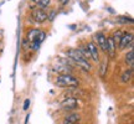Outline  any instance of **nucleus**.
<instances>
[{"label":"nucleus","instance_id":"dca6fc26","mask_svg":"<svg viewBox=\"0 0 134 124\" xmlns=\"http://www.w3.org/2000/svg\"><path fill=\"white\" fill-rule=\"evenodd\" d=\"M45 38H46V32H45V31H40V33L37 35V37H36V40H35V41L41 45V42H42V41H45Z\"/></svg>","mask_w":134,"mask_h":124},{"label":"nucleus","instance_id":"0eeeda50","mask_svg":"<svg viewBox=\"0 0 134 124\" xmlns=\"http://www.w3.org/2000/svg\"><path fill=\"white\" fill-rule=\"evenodd\" d=\"M94 40H96L97 43L100 46V48H102V50L107 53V37H105L104 33L97 32L96 35H94Z\"/></svg>","mask_w":134,"mask_h":124},{"label":"nucleus","instance_id":"2eb2a0df","mask_svg":"<svg viewBox=\"0 0 134 124\" xmlns=\"http://www.w3.org/2000/svg\"><path fill=\"white\" fill-rule=\"evenodd\" d=\"M50 3H51V0H38V1H37L38 9L42 10L43 8H47L48 5H50Z\"/></svg>","mask_w":134,"mask_h":124},{"label":"nucleus","instance_id":"f8f14e48","mask_svg":"<svg viewBox=\"0 0 134 124\" xmlns=\"http://www.w3.org/2000/svg\"><path fill=\"white\" fill-rule=\"evenodd\" d=\"M40 31H41V30H38V29H31L30 30L29 32H27V41H31V42L35 41L36 37H37V35L40 33Z\"/></svg>","mask_w":134,"mask_h":124},{"label":"nucleus","instance_id":"5701e85b","mask_svg":"<svg viewBox=\"0 0 134 124\" xmlns=\"http://www.w3.org/2000/svg\"><path fill=\"white\" fill-rule=\"evenodd\" d=\"M68 1H70V0H58V3H60L61 5H66V4H68Z\"/></svg>","mask_w":134,"mask_h":124},{"label":"nucleus","instance_id":"4be33fe9","mask_svg":"<svg viewBox=\"0 0 134 124\" xmlns=\"http://www.w3.org/2000/svg\"><path fill=\"white\" fill-rule=\"evenodd\" d=\"M29 105H30V100L26 99L24 102V107H23V108H24V110H27V109H29Z\"/></svg>","mask_w":134,"mask_h":124},{"label":"nucleus","instance_id":"f03ea898","mask_svg":"<svg viewBox=\"0 0 134 124\" xmlns=\"http://www.w3.org/2000/svg\"><path fill=\"white\" fill-rule=\"evenodd\" d=\"M60 87H77L78 86V80L75 78L72 75H60L56 80Z\"/></svg>","mask_w":134,"mask_h":124},{"label":"nucleus","instance_id":"6e6552de","mask_svg":"<svg viewBox=\"0 0 134 124\" xmlns=\"http://www.w3.org/2000/svg\"><path fill=\"white\" fill-rule=\"evenodd\" d=\"M87 50L90 51V55H91V57L96 62L99 61V55H98V47H97L96 43L93 42H90L87 45Z\"/></svg>","mask_w":134,"mask_h":124},{"label":"nucleus","instance_id":"f3484780","mask_svg":"<svg viewBox=\"0 0 134 124\" xmlns=\"http://www.w3.org/2000/svg\"><path fill=\"white\" fill-rule=\"evenodd\" d=\"M78 50L81 51V53H82V55H83V57L86 58V60H87V58H90V57H91V55H90V51H88L87 48L82 47V48H78Z\"/></svg>","mask_w":134,"mask_h":124},{"label":"nucleus","instance_id":"a211bd4d","mask_svg":"<svg viewBox=\"0 0 134 124\" xmlns=\"http://www.w3.org/2000/svg\"><path fill=\"white\" fill-rule=\"evenodd\" d=\"M105 70H107V62H102V65H100V76L104 77L105 76Z\"/></svg>","mask_w":134,"mask_h":124},{"label":"nucleus","instance_id":"412c9836","mask_svg":"<svg viewBox=\"0 0 134 124\" xmlns=\"http://www.w3.org/2000/svg\"><path fill=\"white\" fill-rule=\"evenodd\" d=\"M55 16H56V11H51V13L47 15V19L50 20V21H52V20L55 19Z\"/></svg>","mask_w":134,"mask_h":124},{"label":"nucleus","instance_id":"aec40b11","mask_svg":"<svg viewBox=\"0 0 134 124\" xmlns=\"http://www.w3.org/2000/svg\"><path fill=\"white\" fill-rule=\"evenodd\" d=\"M30 47H31V50H34V51H37L38 48H40V43H37L36 41H32L31 45H30Z\"/></svg>","mask_w":134,"mask_h":124},{"label":"nucleus","instance_id":"b1692460","mask_svg":"<svg viewBox=\"0 0 134 124\" xmlns=\"http://www.w3.org/2000/svg\"><path fill=\"white\" fill-rule=\"evenodd\" d=\"M29 117H30V115H26V120H25V124H27V122H29Z\"/></svg>","mask_w":134,"mask_h":124},{"label":"nucleus","instance_id":"f257e3e1","mask_svg":"<svg viewBox=\"0 0 134 124\" xmlns=\"http://www.w3.org/2000/svg\"><path fill=\"white\" fill-rule=\"evenodd\" d=\"M67 58H70L75 65H77L78 67H81L82 70L85 71H90L91 70V65L88 63L86 58L83 57V55L81 53V51L78 48H71V50H67L66 51Z\"/></svg>","mask_w":134,"mask_h":124},{"label":"nucleus","instance_id":"1a4fd4ad","mask_svg":"<svg viewBox=\"0 0 134 124\" xmlns=\"http://www.w3.org/2000/svg\"><path fill=\"white\" fill-rule=\"evenodd\" d=\"M107 53L109 57H114L115 55V45H114V41L112 36L110 37H107Z\"/></svg>","mask_w":134,"mask_h":124},{"label":"nucleus","instance_id":"a878e982","mask_svg":"<svg viewBox=\"0 0 134 124\" xmlns=\"http://www.w3.org/2000/svg\"><path fill=\"white\" fill-rule=\"evenodd\" d=\"M75 124H78V123H75Z\"/></svg>","mask_w":134,"mask_h":124},{"label":"nucleus","instance_id":"423d86ee","mask_svg":"<svg viewBox=\"0 0 134 124\" xmlns=\"http://www.w3.org/2000/svg\"><path fill=\"white\" fill-rule=\"evenodd\" d=\"M52 70L58 72L60 75H71V72H72V68L67 63H58L56 66H53Z\"/></svg>","mask_w":134,"mask_h":124},{"label":"nucleus","instance_id":"ddd939ff","mask_svg":"<svg viewBox=\"0 0 134 124\" xmlns=\"http://www.w3.org/2000/svg\"><path fill=\"white\" fill-rule=\"evenodd\" d=\"M134 52H133V50H130L129 52L125 55V62L129 65V67L130 68H133V66H134Z\"/></svg>","mask_w":134,"mask_h":124},{"label":"nucleus","instance_id":"9b49d317","mask_svg":"<svg viewBox=\"0 0 134 124\" xmlns=\"http://www.w3.org/2000/svg\"><path fill=\"white\" fill-rule=\"evenodd\" d=\"M132 77H133V68H129V70H127V71L123 72L120 80H122V82L127 83V82H129L130 80H132Z\"/></svg>","mask_w":134,"mask_h":124},{"label":"nucleus","instance_id":"6ab92c4d","mask_svg":"<svg viewBox=\"0 0 134 124\" xmlns=\"http://www.w3.org/2000/svg\"><path fill=\"white\" fill-rule=\"evenodd\" d=\"M118 21H120V22H133V19H128V18H125V16H119L118 18Z\"/></svg>","mask_w":134,"mask_h":124},{"label":"nucleus","instance_id":"393cba45","mask_svg":"<svg viewBox=\"0 0 134 124\" xmlns=\"http://www.w3.org/2000/svg\"><path fill=\"white\" fill-rule=\"evenodd\" d=\"M32 1H35V3H37V1H38V0H32Z\"/></svg>","mask_w":134,"mask_h":124},{"label":"nucleus","instance_id":"20e7f679","mask_svg":"<svg viewBox=\"0 0 134 124\" xmlns=\"http://www.w3.org/2000/svg\"><path fill=\"white\" fill-rule=\"evenodd\" d=\"M60 105H61V108H63V109H75V108H77V105H78V102H77L76 98H72V97H68V98H66V99H63L61 103H60Z\"/></svg>","mask_w":134,"mask_h":124},{"label":"nucleus","instance_id":"39448f33","mask_svg":"<svg viewBox=\"0 0 134 124\" xmlns=\"http://www.w3.org/2000/svg\"><path fill=\"white\" fill-rule=\"evenodd\" d=\"M133 45V33L132 32H125L123 33V36L120 38V42H119V48H125L128 46H132Z\"/></svg>","mask_w":134,"mask_h":124},{"label":"nucleus","instance_id":"9d476101","mask_svg":"<svg viewBox=\"0 0 134 124\" xmlns=\"http://www.w3.org/2000/svg\"><path fill=\"white\" fill-rule=\"evenodd\" d=\"M80 119H81V117L78 114H76V113H73V114H68L65 118V124H75V123H78L80 122Z\"/></svg>","mask_w":134,"mask_h":124},{"label":"nucleus","instance_id":"7ed1b4c3","mask_svg":"<svg viewBox=\"0 0 134 124\" xmlns=\"http://www.w3.org/2000/svg\"><path fill=\"white\" fill-rule=\"evenodd\" d=\"M31 16H32L34 21H36V22H38V24H42V22H45V21L47 20V14H46L43 10L38 9V8L32 10Z\"/></svg>","mask_w":134,"mask_h":124},{"label":"nucleus","instance_id":"4468645a","mask_svg":"<svg viewBox=\"0 0 134 124\" xmlns=\"http://www.w3.org/2000/svg\"><path fill=\"white\" fill-rule=\"evenodd\" d=\"M122 36H123V32H122L120 30H118V31H115L114 35L112 36V38H113V41H114L115 47H118V46H119V42H120V38H122Z\"/></svg>","mask_w":134,"mask_h":124}]
</instances>
